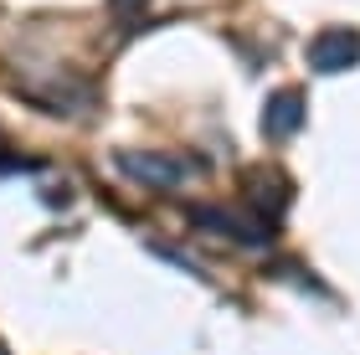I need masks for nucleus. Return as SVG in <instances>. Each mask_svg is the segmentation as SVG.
Instances as JSON below:
<instances>
[{"instance_id":"f257e3e1","label":"nucleus","mask_w":360,"mask_h":355,"mask_svg":"<svg viewBox=\"0 0 360 355\" xmlns=\"http://www.w3.org/2000/svg\"><path fill=\"white\" fill-rule=\"evenodd\" d=\"M355 62H360V31L350 26H330L309 41V67L314 72H345Z\"/></svg>"},{"instance_id":"f03ea898","label":"nucleus","mask_w":360,"mask_h":355,"mask_svg":"<svg viewBox=\"0 0 360 355\" xmlns=\"http://www.w3.org/2000/svg\"><path fill=\"white\" fill-rule=\"evenodd\" d=\"M113 165H119L124 175H134L139 186H155V191H170L186 181V165L170 155H150V150H119L113 155Z\"/></svg>"},{"instance_id":"7ed1b4c3","label":"nucleus","mask_w":360,"mask_h":355,"mask_svg":"<svg viewBox=\"0 0 360 355\" xmlns=\"http://www.w3.org/2000/svg\"><path fill=\"white\" fill-rule=\"evenodd\" d=\"M242 191H248V206H252L257 217H268V221H273L278 212H288V196H293L288 175H283V170H273V165L252 170V175H248V186H242Z\"/></svg>"},{"instance_id":"20e7f679","label":"nucleus","mask_w":360,"mask_h":355,"mask_svg":"<svg viewBox=\"0 0 360 355\" xmlns=\"http://www.w3.org/2000/svg\"><path fill=\"white\" fill-rule=\"evenodd\" d=\"M299 124H304V88H278L263 108V134L283 144L288 134H299Z\"/></svg>"},{"instance_id":"39448f33","label":"nucleus","mask_w":360,"mask_h":355,"mask_svg":"<svg viewBox=\"0 0 360 355\" xmlns=\"http://www.w3.org/2000/svg\"><path fill=\"white\" fill-rule=\"evenodd\" d=\"M195 227H206V232H221V237H232V242H268V227H252V221H237L232 212H221V206H195Z\"/></svg>"},{"instance_id":"423d86ee","label":"nucleus","mask_w":360,"mask_h":355,"mask_svg":"<svg viewBox=\"0 0 360 355\" xmlns=\"http://www.w3.org/2000/svg\"><path fill=\"white\" fill-rule=\"evenodd\" d=\"M144 6H150V0H113V11H119V15H139Z\"/></svg>"},{"instance_id":"0eeeda50","label":"nucleus","mask_w":360,"mask_h":355,"mask_svg":"<svg viewBox=\"0 0 360 355\" xmlns=\"http://www.w3.org/2000/svg\"><path fill=\"white\" fill-rule=\"evenodd\" d=\"M0 355H11V350H6V340H0Z\"/></svg>"}]
</instances>
